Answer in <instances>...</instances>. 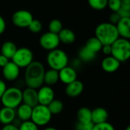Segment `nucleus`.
Instances as JSON below:
<instances>
[{
  "label": "nucleus",
  "instance_id": "obj_1",
  "mask_svg": "<svg viewBox=\"0 0 130 130\" xmlns=\"http://www.w3.org/2000/svg\"><path fill=\"white\" fill-rule=\"evenodd\" d=\"M45 67L39 61H33L25 68L24 82L27 88L37 90L43 85Z\"/></svg>",
  "mask_w": 130,
  "mask_h": 130
},
{
  "label": "nucleus",
  "instance_id": "obj_2",
  "mask_svg": "<svg viewBox=\"0 0 130 130\" xmlns=\"http://www.w3.org/2000/svg\"><path fill=\"white\" fill-rule=\"evenodd\" d=\"M95 37H97L102 45H112L120 37L116 25L110 22L99 24L95 28Z\"/></svg>",
  "mask_w": 130,
  "mask_h": 130
},
{
  "label": "nucleus",
  "instance_id": "obj_3",
  "mask_svg": "<svg viewBox=\"0 0 130 130\" xmlns=\"http://www.w3.org/2000/svg\"><path fill=\"white\" fill-rule=\"evenodd\" d=\"M69 56L65 51L60 49H56L50 51L46 56V62L51 69L60 71L69 66Z\"/></svg>",
  "mask_w": 130,
  "mask_h": 130
},
{
  "label": "nucleus",
  "instance_id": "obj_4",
  "mask_svg": "<svg viewBox=\"0 0 130 130\" xmlns=\"http://www.w3.org/2000/svg\"><path fill=\"white\" fill-rule=\"evenodd\" d=\"M111 56L120 63L126 62L130 57V43L129 40L119 37L111 45Z\"/></svg>",
  "mask_w": 130,
  "mask_h": 130
},
{
  "label": "nucleus",
  "instance_id": "obj_5",
  "mask_svg": "<svg viewBox=\"0 0 130 130\" xmlns=\"http://www.w3.org/2000/svg\"><path fill=\"white\" fill-rule=\"evenodd\" d=\"M0 100L3 107L15 110L22 104V91L15 87L8 88Z\"/></svg>",
  "mask_w": 130,
  "mask_h": 130
},
{
  "label": "nucleus",
  "instance_id": "obj_6",
  "mask_svg": "<svg viewBox=\"0 0 130 130\" xmlns=\"http://www.w3.org/2000/svg\"><path fill=\"white\" fill-rule=\"evenodd\" d=\"M52 119V114L46 106L38 104L32 109L30 120L39 126L47 125Z\"/></svg>",
  "mask_w": 130,
  "mask_h": 130
},
{
  "label": "nucleus",
  "instance_id": "obj_7",
  "mask_svg": "<svg viewBox=\"0 0 130 130\" xmlns=\"http://www.w3.org/2000/svg\"><path fill=\"white\" fill-rule=\"evenodd\" d=\"M33 61L34 53L32 50L27 47L18 48L14 55L11 58V62L20 69L27 68Z\"/></svg>",
  "mask_w": 130,
  "mask_h": 130
},
{
  "label": "nucleus",
  "instance_id": "obj_8",
  "mask_svg": "<svg viewBox=\"0 0 130 130\" xmlns=\"http://www.w3.org/2000/svg\"><path fill=\"white\" fill-rule=\"evenodd\" d=\"M33 19V14L27 10H18L15 11L11 17L13 24L20 28L28 27Z\"/></svg>",
  "mask_w": 130,
  "mask_h": 130
},
{
  "label": "nucleus",
  "instance_id": "obj_9",
  "mask_svg": "<svg viewBox=\"0 0 130 130\" xmlns=\"http://www.w3.org/2000/svg\"><path fill=\"white\" fill-rule=\"evenodd\" d=\"M39 43L43 50L50 52L57 49L60 44V41L58 34H55L48 31L40 36L39 39Z\"/></svg>",
  "mask_w": 130,
  "mask_h": 130
},
{
  "label": "nucleus",
  "instance_id": "obj_10",
  "mask_svg": "<svg viewBox=\"0 0 130 130\" xmlns=\"http://www.w3.org/2000/svg\"><path fill=\"white\" fill-rule=\"evenodd\" d=\"M55 98V93L53 89L46 85H43L37 90L38 104L43 106H48Z\"/></svg>",
  "mask_w": 130,
  "mask_h": 130
},
{
  "label": "nucleus",
  "instance_id": "obj_11",
  "mask_svg": "<svg viewBox=\"0 0 130 130\" xmlns=\"http://www.w3.org/2000/svg\"><path fill=\"white\" fill-rule=\"evenodd\" d=\"M2 75L5 80L8 82H15L19 77L20 68L11 61H9L8 64L2 68Z\"/></svg>",
  "mask_w": 130,
  "mask_h": 130
},
{
  "label": "nucleus",
  "instance_id": "obj_12",
  "mask_svg": "<svg viewBox=\"0 0 130 130\" xmlns=\"http://www.w3.org/2000/svg\"><path fill=\"white\" fill-rule=\"evenodd\" d=\"M77 72L75 69L72 66H67L60 71H59V79L66 85L77 80Z\"/></svg>",
  "mask_w": 130,
  "mask_h": 130
},
{
  "label": "nucleus",
  "instance_id": "obj_13",
  "mask_svg": "<svg viewBox=\"0 0 130 130\" xmlns=\"http://www.w3.org/2000/svg\"><path fill=\"white\" fill-rule=\"evenodd\" d=\"M22 104H24L32 108L38 105L37 90L30 88H26L22 91Z\"/></svg>",
  "mask_w": 130,
  "mask_h": 130
},
{
  "label": "nucleus",
  "instance_id": "obj_14",
  "mask_svg": "<svg viewBox=\"0 0 130 130\" xmlns=\"http://www.w3.org/2000/svg\"><path fill=\"white\" fill-rule=\"evenodd\" d=\"M120 62L112 56H106L101 62L102 69L108 73L117 72L120 67Z\"/></svg>",
  "mask_w": 130,
  "mask_h": 130
},
{
  "label": "nucleus",
  "instance_id": "obj_15",
  "mask_svg": "<svg viewBox=\"0 0 130 130\" xmlns=\"http://www.w3.org/2000/svg\"><path fill=\"white\" fill-rule=\"evenodd\" d=\"M84 91V84L79 81L75 80V82L69 84L66 87V94L69 98H77Z\"/></svg>",
  "mask_w": 130,
  "mask_h": 130
},
{
  "label": "nucleus",
  "instance_id": "obj_16",
  "mask_svg": "<svg viewBox=\"0 0 130 130\" xmlns=\"http://www.w3.org/2000/svg\"><path fill=\"white\" fill-rule=\"evenodd\" d=\"M130 18H120L119 22L116 24V27L120 38L129 40L130 38Z\"/></svg>",
  "mask_w": 130,
  "mask_h": 130
},
{
  "label": "nucleus",
  "instance_id": "obj_17",
  "mask_svg": "<svg viewBox=\"0 0 130 130\" xmlns=\"http://www.w3.org/2000/svg\"><path fill=\"white\" fill-rule=\"evenodd\" d=\"M108 112L103 107H97L91 110V123L94 125L103 123L107 121Z\"/></svg>",
  "mask_w": 130,
  "mask_h": 130
},
{
  "label": "nucleus",
  "instance_id": "obj_18",
  "mask_svg": "<svg viewBox=\"0 0 130 130\" xmlns=\"http://www.w3.org/2000/svg\"><path fill=\"white\" fill-rule=\"evenodd\" d=\"M16 118L15 110L8 107H2L0 109V123L3 126L12 124Z\"/></svg>",
  "mask_w": 130,
  "mask_h": 130
},
{
  "label": "nucleus",
  "instance_id": "obj_19",
  "mask_svg": "<svg viewBox=\"0 0 130 130\" xmlns=\"http://www.w3.org/2000/svg\"><path fill=\"white\" fill-rule=\"evenodd\" d=\"M32 109H33L32 107L24 104H21L15 110L16 117L21 122L30 120L31 114H32Z\"/></svg>",
  "mask_w": 130,
  "mask_h": 130
},
{
  "label": "nucleus",
  "instance_id": "obj_20",
  "mask_svg": "<svg viewBox=\"0 0 130 130\" xmlns=\"http://www.w3.org/2000/svg\"><path fill=\"white\" fill-rule=\"evenodd\" d=\"M58 37L60 43L64 44H72L75 41V34L69 28H62V30L58 34Z\"/></svg>",
  "mask_w": 130,
  "mask_h": 130
},
{
  "label": "nucleus",
  "instance_id": "obj_21",
  "mask_svg": "<svg viewBox=\"0 0 130 130\" xmlns=\"http://www.w3.org/2000/svg\"><path fill=\"white\" fill-rule=\"evenodd\" d=\"M17 49L18 47L14 42L5 41L1 46V54L8 58V59H11Z\"/></svg>",
  "mask_w": 130,
  "mask_h": 130
},
{
  "label": "nucleus",
  "instance_id": "obj_22",
  "mask_svg": "<svg viewBox=\"0 0 130 130\" xmlns=\"http://www.w3.org/2000/svg\"><path fill=\"white\" fill-rule=\"evenodd\" d=\"M59 79V72L50 69L49 70L45 72L44 77H43V84H45L46 86H53L56 85Z\"/></svg>",
  "mask_w": 130,
  "mask_h": 130
},
{
  "label": "nucleus",
  "instance_id": "obj_23",
  "mask_svg": "<svg viewBox=\"0 0 130 130\" xmlns=\"http://www.w3.org/2000/svg\"><path fill=\"white\" fill-rule=\"evenodd\" d=\"M77 120L80 123H91V110L86 107L79 108L77 112Z\"/></svg>",
  "mask_w": 130,
  "mask_h": 130
},
{
  "label": "nucleus",
  "instance_id": "obj_24",
  "mask_svg": "<svg viewBox=\"0 0 130 130\" xmlns=\"http://www.w3.org/2000/svg\"><path fill=\"white\" fill-rule=\"evenodd\" d=\"M85 46L90 51L97 54L98 52L101 51V48H102L103 45L97 37H90L86 41Z\"/></svg>",
  "mask_w": 130,
  "mask_h": 130
},
{
  "label": "nucleus",
  "instance_id": "obj_25",
  "mask_svg": "<svg viewBox=\"0 0 130 130\" xmlns=\"http://www.w3.org/2000/svg\"><path fill=\"white\" fill-rule=\"evenodd\" d=\"M97 54L88 50L85 46H83L78 51V59L85 62H89L95 59Z\"/></svg>",
  "mask_w": 130,
  "mask_h": 130
},
{
  "label": "nucleus",
  "instance_id": "obj_26",
  "mask_svg": "<svg viewBox=\"0 0 130 130\" xmlns=\"http://www.w3.org/2000/svg\"><path fill=\"white\" fill-rule=\"evenodd\" d=\"M50 112L51 113L52 115H56L60 113L64 108V104L63 103L59 101V100H56L54 99L48 106H47Z\"/></svg>",
  "mask_w": 130,
  "mask_h": 130
},
{
  "label": "nucleus",
  "instance_id": "obj_27",
  "mask_svg": "<svg viewBox=\"0 0 130 130\" xmlns=\"http://www.w3.org/2000/svg\"><path fill=\"white\" fill-rule=\"evenodd\" d=\"M62 22L58 20V19H53L52 20L48 25V29H49V32L55 34H58L62 30Z\"/></svg>",
  "mask_w": 130,
  "mask_h": 130
},
{
  "label": "nucleus",
  "instance_id": "obj_28",
  "mask_svg": "<svg viewBox=\"0 0 130 130\" xmlns=\"http://www.w3.org/2000/svg\"><path fill=\"white\" fill-rule=\"evenodd\" d=\"M88 5L90 7L94 10L101 11L107 7V0H89Z\"/></svg>",
  "mask_w": 130,
  "mask_h": 130
},
{
  "label": "nucleus",
  "instance_id": "obj_29",
  "mask_svg": "<svg viewBox=\"0 0 130 130\" xmlns=\"http://www.w3.org/2000/svg\"><path fill=\"white\" fill-rule=\"evenodd\" d=\"M43 25L42 23L37 19H33V21L30 22V24L28 26V29L30 32L34 34H37L42 30Z\"/></svg>",
  "mask_w": 130,
  "mask_h": 130
},
{
  "label": "nucleus",
  "instance_id": "obj_30",
  "mask_svg": "<svg viewBox=\"0 0 130 130\" xmlns=\"http://www.w3.org/2000/svg\"><path fill=\"white\" fill-rule=\"evenodd\" d=\"M19 130H39L38 126L34 124L31 120L21 122V125L18 127Z\"/></svg>",
  "mask_w": 130,
  "mask_h": 130
},
{
  "label": "nucleus",
  "instance_id": "obj_31",
  "mask_svg": "<svg viewBox=\"0 0 130 130\" xmlns=\"http://www.w3.org/2000/svg\"><path fill=\"white\" fill-rule=\"evenodd\" d=\"M107 7L113 12H117L121 8V1L120 0H110V1H107Z\"/></svg>",
  "mask_w": 130,
  "mask_h": 130
},
{
  "label": "nucleus",
  "instance_id": "obj_32",
  "mask_svg": "<svg viewBox=\"0 0 130 130\" xmlns=\"http://www.w3.org/2000/svg\"><path fill=\"white\" fill-rule=\"evenodd\" d=\"M92 130H115L114 126L108 122L94 125Z\"/></svg>",
  "mask_w": 130,
  "mask_h": 130
},
{
  "label": "nucleus",
  "instance_id": "obj_33",
  "mask_svg": "<svg viewBox=\"0 0 130 130\" xmlns=\"http://www.w3.org/2000/svg\"><path fill=\"white\" fill-rule=\"evenodd\" d=\"M94 127V124L92 123H77L75 125V130H92Z\"/></svg>",
  "mask_w": 130,
  "mask_h": 130
},
{
  "label": "nucleus",
  "instance_id": "obj_34",
  "mask_svg": "<svg viewBox=\"0 0 130 130\" xmlns=\"http://www.w3.org/2000/svg\"><path fill=\"white\" fill-rule=\"evenodd\" d=\"M120 15L118 14V13L117 12H113V13H111L110 14V17H109V22L110 23V24H114V25H116L118 22H119V21L120 20Z\"/></svg>",
  "mask_w": 130,
  "mask_h": 130
},
{
  "label": "nucleus",
  "instance_id": "obj_35",
  "mask_svg": "<svg viewBox=\"0 0 130 130\" xmlns=\"http://www.w3.org/2000/svg\"><path fill=\"white\" fill-rule=\"evenodd\" d=\"M101 51L107 56H111V45H103Z\"/></svg>",
  "mask_w": 130,
  "mask_h": 130
},
{
  "label": "nucleus",
  "instance_id": "obj_36",
  "mask_svg": "<svg viewBox=\"0 0 130 130\" xmlns=\"http://www.w3.org/2000/svg\"><path fill=\"white\" fill-rule=\"evenodd\" d=\"M6 28V23L4 19V18L2 16L0 15V35L2 34Z\"/></svg>",
  "mask_w": 130,
  "mask_h": 130
},
{
  "label": "nucleus",
  "instance_id": "obj_37",
  "mask_svg": "<svg viewBox=\"0 0 130 130\" xmlns=\"http://www.w3.org/2000/svg\"><path fill=\"white\" fill-rule=\"evenodd\" d=\"M6 89H7V87H6L5 82L3 80L0 79V99L2 98V97L4 94L5 91H6Z\"/></svg>",
  "mask_w": 130,
  "mask_h": 130
},
{
  "label": "nucleus",
  "instance_id": "obj_38",
  "mask_svg": "<svg viewBox=\"0 0 130 130\" xmlns=\"http://www.w3.org/2000/svg\"><path fill=\"white\" fill-rule=\"evenodd\" d=\"M9 62V59L8 58H6L5 56H4L3 55L0 54V67L2 69L4 66H5L8 62Z\"/></svg>",
  "mask_w": 130,
  "mask_h": 130
},
{
  "label": "nucleus",
  "instance_id": "obj_39",
  "mask_svg": "<svg viewBox=\"0 0 130 130\" xmlns=\"http://www.w3.org/2000/svg\"><path fill=\"white\" fill-rule=\"evenodd\" d=\"M121 8L130 11L129 0H123V1H121Z\"/></svg>",
  "mask_w": 130,
  "mask_h": 130
},
{
  "label": "nucleus",
  "instance_id": "obj_40",
  "mask_svg": "<svg viewBox=\"0 0 130 130\" xmlns=\"http://www.w3.org/2000/svg\"><path fill=\"white\" fill-rule=\"evenodd\" d=\"M1 130H19L18 127L15 126L13 124H8V125H5L3 126V127L2 128Z\"/></svg>",
  "mask_w": 130,
  "mask_h": 130
},
{
  "label": "nucleus",
  "instance_id": "obj_41",
  "mask_svg": "<svg viewBox=\"0 0 130 130\" xmlns=\"http://www.w3.org/2000/svg\"><path fill=\"white\" fill-rule=\"evenodd\" d=\"M43 130H58L57 129L54 128V127H46Z\"/></svg>",
  "mask_w": 130,
  "mask_h": 130
},
{
  "label": "nucleus",
  "instance_id": "obj_42",
  "mask_svg": "<svg viewBox=\"0 0 130 130\" xmlns=\"http://www.w3.org/2000/svg\"><path fill=\"white\" fill-rule=\"evenodd\" d=\"M126 130H130V126H128L126 128Z\"/></svg>",
  "mask_w": 130,
  "mask_h": 130
}]
</instances>
